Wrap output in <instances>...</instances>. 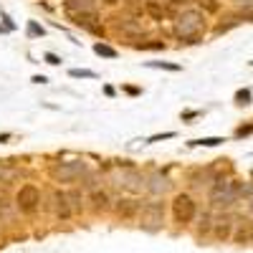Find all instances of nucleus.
Returning a JSON list of instances; mask_svg holds the SVG:
<instances>
[{
  "label": "nucleus",
  "instance_id": "f257e3e1",
  "mask_svg": "<svg viewBox=\"0 0 253 253\" xmlns=\"http://www.w3.org/2000/svg\"><path fill=\"white\" fill-rule=\"evenodd\" d=\"M205 26H208V20L203 10L185 8L172 20V36L180 41V46H195V43H203Z\"/></svg>",
  "mask_w": 253,
  "mask_h": 253
},
{
  "label": "nucleus",
  "instance_id": "f03ea898",
  "mask_svg": "<svg viewBox=\"0 0 253 253\" xmlns=\"http://www.w3.org/2000/svg\"><path fill=\"white\" fill-rule=\"evenodd\" d=\"M86 172H89V165L84 160H63V162H53L48 167V177L58 185H74V182L84 180Z\"/></svg>",
  "mask_w": 253,
  "mask_h": 253
},
{
  "label": "nucleus",
  "instance_id": "7ed1b4c3",
  "mask_svg": "<svg viewBox=\"0 0 253 253\" xmlns=\"http://www.w3.org/2000/svg\"><path fill=\"white\" fill-rule=\"evenodd\" d=\"M165 218H167V203L162 198H155V200H144L137 220H139L142 230H147V233H157V230L165 228Z\"/></svg>",
  "mask_w": 253,
  "mask_h": 253
},
{
  "label": "nucleus",
  "instance_id": "20e7f679",
  "mask_svg": "<svg viewBox=\"0 0 253 253\" xmlns=\"http://www.w3.org/2000/svg\"><path fill=\"white\" fill-rule=\"evenodd\" d=\"M170 210H172V220L177 225H190L198 218V203L190 193H177L170 203Z\"/></svg>",
  "mask_w": 253,
  "mask_h": 253
},
{
  "label": "nucleus",
  "instance_id": "39448f33",
  "mask_svg": "<svg viewBox=\"0 0 253 253\" xmlns=\"http://www.w3.org/2000/svg\"><path fill=\"white\" fill-rule=\"evenodd\" d=\"M41 203H43V193H41L38 185L26 182V185L18 187L15 205H18V213H20V215H33V213H38Z\"/></svg>",
  "mask_w": 253,
  "mask_h": 253
},
{
  "label": "nucleus",
  "instance_id": "423d86ee",
  "mask_svg": "<svg viewBox=\"0 0 253 253\" xmlns=\"http://www.w3.org/2000/svg\"><path fill=\"white\" fill-rule=\"evenodd\" d=\"M243 193H246V182L238 180V177H233V180H228V187L223 190L218 198L210 200V208H215V210H230L243 198Z\"/></svg>",
  "mask_w": 253,
  "mask_h": 253
},
{
  "label": "nucleus",
  "instance_id": "0eeeda50",
  "mask_svg": "<svg viewBox=\"0 0 253 253\" xmlns=\"http://www.w3.org/2000/svg\"><path fill=\"white\" fill-rule=\"evenodd\" d=\"M144 182H147V175H142L137 167H124L117 177V182H112V185L124 190V193H129V195H139L144 190Z\"/></svg>",
  "mask_w": 253,
  "mask_h": 253
},
{
  "label": "nucleus",
  "instance_id": "6e6552de",
  "mask_svg": "<svg viewBox=\"0 0 253 253\" xmlns=\"http://www.w3.org/2000/svg\"><path fill=\"white\" fill-rule=\"evenodd\" d=\"M48 200H51V210H53V218H56V220L69 223V220L74 218V208H71V203H69V193H66V190L53 187L51 195H48Z\"/></svg>",
  "mask_w": 253,
  "mask_h": 253
},
{
  "label": "nucleus",
  "instance_id": "1a4fd4ad",
  "mask_svg": "<svg viewBox=\"0 0 253 253\" xmlns=\"http://www.w3.org/2000/svg\"><path fill=\"white\" fill-rule=\"evenodd\" d=\"M172 190V180L167 177L162 170H152L147 175V182H144V193H150L152 198H165L167 193Z\"/></svg>",
  "mask_w": 253,
  "mask_h": 253
},
{
  "label": "nucleus",
  "instance_id": "9d476101",
  "mask_svg": "<svg viewBox=\"0 0 253 253\" xmlns=\"http://www.w3.org/2000/svg\"><path fill=\"white\" fill-rule=\"evenodd\" d=\"M142 205H144V200H139V198H134V195H126V198H119V200L114 203L112 210H114V215H117V218L129 220V218H139Z\"/></svg>",
  "mask_w": 253,
  "mask_h": 253
},
{
  "label": "nucleus",
  "instance_id": "9b49d317",
  "mask_svg": "<svg viewBox=\"0 0 253 253\" xmlns=\"http://www.w3.org/2000/svg\"><path fill=\"white\" fill-rule=\"evenodd\" d=\"M89 203H91V210L99 215V213H107V210H112L114 208V203H112V198H109V193L107 190H94V193H89Z\"/></svg>",
  "mask_w": 253,
  "mask_h": 253
},
{
  "label": "nucleus",
  "instance_id": "f8f14e48",
  "mask_svg": "<svg viewBox=\"0 0 253 253\" xmlns=\"http://www.w3.org/2000/svg\"><path fill=\"white\" fill-rule=\"evenodd\" d=\"M117 31H122V33H126L129 38H144L147 33L142 31V23L137 18H117Z\"/></svg>",
  "mask_w": 253,
  "mask_h": 253
},
{
  "label": "nucleus",
  "instance_id": "ddd939ff",
  "mask_svg": "<svg viewBox=\"0 0 253 253\" xmlns=\"http://www.w3.org/2000/svg\"><path fill=\"white\" fill-rule=\"evenodd\" d=\"M63 10H66V15L96 13V0H63Z\"/></svg>",
  "mask_w": 253,
  "mask_h": 253
},
{
  "label": "nucleus",
  "instance_id": "4468645a",
  "mask_svg": "<svg viewBox=\"0 0 253 253\" xmlns=\"http://www.w3.org/2000/svg\"><path fill=\"white\" fill-rule=\"evenodd\" d=\"M233 230H236V223H230V220H215V225H213V238L228 243V241H233Z\"/></svg>",
  "mask_w": 253,
  "mask_h": 253
},
{
  "label": "nucleus",
  "instance_id": "2eb2a0df",
  "mask_svg": "<svg viewBox=\"0 0 253 253\" xmlns=\"http://www.w3.org/2000/svg\"><path fill=\"white\" fill-rule=\"evenodd\" d=\"M15 215H18V205H15V200H8V198H3L0 195V223H13L15 220Z\"/></svg>",
  "mask_w": 253,
  "mask_h": 253
},
{
  "label": "nucleus",
  "instance_id": "dca6fc26",
  "mask_svg": "<svg viewBox=\"0 0 253 253\" xmlns=\"http://www.w3.org/2000/svg\"><path fill=\"white\" fill-rule=\"evenodd\" d=\"M144 13L150 15L155 23H165V18H167V8L160 3V0H147V3H144Z\"/></svg>",
  "mask_w": 253,
  "mask_h": 253
},
{
  "label": "nucleus",
  "instance_id": "f3484780",
  "mask_svg": "<svg viewBox=\"0 0 253 253\" xmlns=\"http://www.w3.org/2000/svg\"><path fill=\"white\" fill-rule=\"evenodd\" d=\"M69 203H71V208H74V215H81L84 213V190L81 187H71L69 190Z\"/></svg>",
  "mask_w": 253,
  "mask_h": 253
},
{
  "label": "nucleus",
  "instance_id": "a211bd4d",
  "mask_svg": "<svg viewBox=\"0 0 253 253\" xmlns=\"http://www.w3.org/2000/svg\"><path fill=\"white\" fill-rule=\"evenodd\" d=\"M134 48H137V51H165L167 43H165V41H160V38H152V41H142V43H134Z\"/></svg>",
  "mask_w": 253,
  "mask_h": 253
},
{
  "label": "nucleus",
  "instance_id": "6ab92c4d",
  "mask_svg": "<svg viewBox=\"0 0 253 253\" xmlns=\"http://www.w3.org/2000/svg\"><path fill=\"white\" fill-rule=\"evenodd\" d=\"M213 218H210V210L208 213H203L200 218H198V236H208V233H213Z\"/></svg>",
  "mask_w": 253,
  "mask_h": 253
},
{
  "label": "nucleus",
  "instance_id": "aec40b11",
  "mask_svg": "<svg viewBox=\"0 0 253 253\" xmlns=\"http://www.w3.org/2000/svg\"><path fill=\"white\" fill-rule=\"evenodd\" d=\"M94 53L101 56V58H117V56H119V51H117L114 46L101 43V41H96V43H94Z\"/></svg>",
  "mask_w": 253,
  "mask_h": 253
},
{
  "label": "nucleus",
  "instance_id": "412c9836",
  "mask_svg": "<svg viewBox=\"0 0 253 253\" xmlns=\"http://www.w3.org/2000/svg\"><path fill=\"white\" fill-rule=\"evenodd\" d=\"M223 142H225V137H203V139H193L190 147H218Z\"/></svg>",
  "mask_w": 253,
  "mask_h": 253
},
{
  "label": "nucleus",
  "instance_id": "4be33fe9",
  "mask_svg": "<svg viewBox=\"0 0 253 253\" xmlns=\"http://www.w3.org/2000/svg\"><path fill=\"white\" fill-rule=\"evenodd\" d=\"M144 66H150V69H165V71H172V74H177L182 69L180 63H167V61H147Z\"/></svg>",
  "mask_w": 253,
  "mask_h": 253
},
{
  "label": "nucleus",
  "instance_id": "5701e85b",
  "mask_svg": "<svg viewBox=\"0 0 253 253\" xmlns=\"http://www.w3.org/2000/svg\"><path fill=\"white\" fill-rule=\"evenodd\" d=\"M69 76L71 79H99V74L96 71H89V69H71Z\"/></svg>",
  "mask_w": 253,
  "mask_h": 253
},
{
  "label": "nucleus",
  "instance_id": "b1692460",
  "mask_svg": "<svg viewBox=\"0 0 253 253\" xmlns=\"http://www.w3.org/2000/svg\"><path fill=\"white\" fill-rule=\"evenodd\" d=\"M251 99H253L251 89H238V91H236V104H238V107H248Z\"/></svg>",
  "mask_w": 253,
  "mask_h": 253
},
{
  "label": "nucleus",
  "instance_id": "393cba45",
  "mask_svg": "<svg viewBox=\"0 0 253 253\" xmlns=\"http://www.w3.org/2000/svg\"><path fill=\"white\" fill-rule=\"evenodd\" d=\"M46 36V28L38 26L36 20H28V38H43Z\"/></svg>",
  "mask_w": 253,
  "mask_h": 253
},
{
  "label": "nucleus",
  "instance_id": "a878e982",
  "mask_svg": "<svg viewBox=\"0 0 253 253\" xmlns=\"http://www.w3.org/2000/svg\"><path fill=\"white\" fill-rule=\"evenodd\" d=\"M198 5L203 8V13H218V10H220L218 0H198Z\"/></svg>",
  "mask_w": 253,
  "mask_h": 253
},
{
  "label": "nucleus",
  "instance_id": "bb28decb",
  "mask_svg": "<svg viewBox=\"0 0 253 253\" xmlns=\"http://www.w3.org/2000/svg\"><path fill=\"white\" fill-rule=\"evenodd\" d=\"M233 26H238V20L236 18H228V23H223V20H220V23L213 28V33L215 36H220V33H225V31H230V28H233Z\"/></svg>",
  "mask_w": 253,
  "mask_h": 253
},
{
  "label": "nucleus",
  "instance_id": "cd10ccee",
  "mask_svg": "<svg viewBox=\"0 0 253 253\" xmlns=\"http://www.w3.org/2000/svg\"><path fill=\"white\" fill-rule=\"evenodd\" d=\"M177 132H162V134H152L150 139H147V144H155V142H162V139H175Z\"/></svg>",
  "mask_w": 253,
  "mask_h": 253
},
{
  "label": "nucleus",
  "instance_id": "c85d7f7f",
  "mask_svg": "<svg viewBox=\"0 0 253 253\" xmlns=\"http://www.w3.org/2000/svg\"><path fill=\"white\" fill-rule=\"evenodd\" d=\"M248 134H253V119H251V124H243V126H238L236 129V137L241 139V137H248Z\"/></svg>",
  "mask_w": 253,
  "mask_h": 253
},
{
  "label": "nucleus",
  "instance_id": "c756f323",
  "mask_svg": "<svg viewBox=\"0 0 253 253\" xmlns=\"http://www.w3.org/2000/svg\"><path fill=\"white\" fill-rule=\"evenodd\" d=\"M43 61H46V63H51V66H61V56H56V53H51V51H48V53H43Z\"/></svg>",
  "mask_w": 253,
  "mask_h": 253
},
{
  "label": "nucleus",
  "instance_id": "7c9ffc66",
  "mask_svg": "<svg viewBox=\"0 0 253 253\" xmlns=\"http://www.w3.org/2000/svg\"><path fill=\"white\" fill-rule=\"evenodd\" d=\"M167 3H170L172 8H180V10H185V8H190V3H193V0H167Z\"/></svg>",
  "mask_w": 253,
  "mask_h": 253
},
{
  "label": "nucleus",
  "instance_id": "2f4dec72",
  "mask_svg": "<svg viewBox=\"0 0 253 253\" xmlns=\"http://www.w3.org/2000/svg\"><path fill=\"white\" fill-rule=\"evenodd\" d=\"M18 175V170H0V182H8Z\"/></svg>",
  "mask_w": 253,
  "mask_h": 253
},
{
  "label": "nucleus",
  "instance_id": "473e14b6",
  "mask_svg": "<svg viewBox=\"0 0 253 253\" xmlns=\"http://www.w3.org/2000/svg\"><path fill=\"white\" fill-rule=\"evenodd\" d=\"M0 18H3V23H5V28H8V31H15V23L10 20V15H8L5 10H0Z\"/></svg>",
  "mask_w": 253,
  "mask_h": 253
},
{
  "label": "nucleus",
  "instance_id": "72a5a7b5",
  "mask_svg": "<svg viewBox=\"0 0 253 253\" xmlns=\"http://www.w3.org/2000/svg\"><path fill=\"white\" fill-rule=\"evenodd\" d=\"M200 117V112H182V122H190V119H195Z\"/></svg>",
  "mask_w": 253,
  "mask_h": 253
},
{
  "label": "nucleus",
  "instance_id": "f704fd0d",
  "mask_svg": "<svg viewBox=\"0 0 253 253\" xmlns=\"http://www.w3.org/2000/svg\"><path fill=\"white\" fill-rule=\"evenodd\" d=\"M124 91H126V94H132V96H139V94H142L137 86H124Z\"/></svg>",
  "mask_w": 253,
  "mask_h": 253
},
{
  "label": "nucleus",
  "instance_id": "c9c22d12",
  "mask_svg": "<svg viewBox=\"0 0 253 253\" xmlns=\"http://www.w3.org/2000/svg\"><path fill=\"white\" fill-rule=\"evenodd\" d=\"M31 81H33V84H46L48 79H46V76H41V74H36V76H33Z\"/></svg>",
  "mask_w": 253,
  "mask_h": 253
},
{
  "label": "nucleus",
  "instance_id": "e433bc0d",
  "mask_svg": "<svg viewBox=\"0 0 253 253\" xmlns=\"http://www.w3.org/2000/svg\"><path fill=\"white\" fill-rule=\"evenodd\" d=\"M101 3H104V5H109V8H114L117 3H122V0H101Z\"/></svg>",
  "mask_w": 253,
  "mask_h": 253
},
{
  "label": "nucleus",
  "instance_id": "4c0bfd02",
  "mask_svg": "<svg viewBox=\"0 0 253 253\" xmlns=\"http://www.w3.org/2000/svg\"><path fill=\"white\" fill-rule=\"evenodd\" d=\"M104 94H107V96H114V86H104Z\"/></svg>",
  "mask_w": 253,
  "mask_h": 253
},
{
  "label": "nucleus",
  "instance_id": "58836bf2",
  "mask_svg": "<svg viewBox=\"0 0 253 253\" xmlns=\"http://www.w3.org/2000/svg\"><path fill=\"white\" fill-rule=\"evenodd\" d=\"M236 3H238V5H243V8H248V5L253 3V0H236Z\"/></svg>",
  "mask_w": 253,
  "mask_h": 253
},
{
  "label": "nucleus",
  "instance_id": "ea45409f",
  "mask_svg": "<svg viewBox=\"0 0 253 253\" xmlns=\"http://www.w3.org/2000/svg\"><path fill=\"white\" fill-rule=\"evenodd\" d=\"M122 3H126V5H137V3H142V0H122Z\"/></svg>",
  "mask_w": 253,
  "mask_h": 253
},
{
  "label": "nucleus",
  "instance_id": "a19ab883",
  "mask_svg": "<svg viewBox=\"0 0 253 253\" xmlns=\"http://www.w3.org/2000/svg\"><path fill=\"white\" fill-rule=\"evenodd\" d=\"M8 139H10V134H8V132H5V134H0V142H8Z\"/></svg>",
  "mask_w": 253,
  "mask_h": 253
},
{
  "label": "nucleus",
  "instance_id": "79ce46f5",
  "mask_svg": "<svg viewBox=\"0 0 253 253\" xmlns=\"http://www.w3.org/2000/svg\"><path fill=\"white\" fill-rule=\"evenodd\" d=\"M248 210H251V213H253V198L248 200Z\"/></svg>",
  "mask_w": 253,
  "mask_h": 253
},
{
  "label": "nucleus",
  "instance_id": "37998d69",
  "mask_svg": "<svg viewBox=\"0 0 253 253\" xmlns=\"http://www.w3.org/2000/svg\"><path fill=\"white\" fill-rule=\"evenodd\" d=\"M251 243H253V223H251Z\"/></svg>",
  "mask_w": 253,
  "mask_h": 253
}]
</instances>
